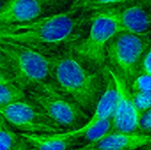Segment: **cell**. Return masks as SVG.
<instances>
[{"instance_id":"1","label":"cell","mask_w":151,"mask_h":150,"mask_svg":"<svg viewBox=\"0 0 151 150\" xmlns=\"http://www.w3.org/2000/svg\"><path fill=\"white\" fill-rule=\"evenodd\" d=\"M50 83L84 112H93L106 87L105 71L102 78L90 72L72 57L53 58Z\"/></svg>"},{"instance_id":"2","label":"cell","mask_w":151,"mask_h":150,"mask_svg":"<svg viewBox=\"0 0 151 150\" xmlns=\"http://www.w3.org/2000/svg\"><path fill=\"white\" fill-rule=\"evenodd\" d=\"M70 11L23 24L0 27V40L18 43L32 50L58 47L72 41L80 21Z\"/></svg>"},{"instance_id":"3","label":"cell","mask_w":151,"mask_h":150,"mask_svg":"<svg viewBox=\"0 0 151 150\" xmlns=\"http://www.w3.org/2000/svg\"><path fill=\"white\" fill-rule=\"evenodd\" d=\"M0 50L7 58L14 84L24 91L49 82L53 58L28 47L3 40H0Z\"/></svg>"},{"instance_id":"4","label":"cell","mask_w":151,"mask_h":150,"mask_svg":"<svg viewBox=\"0 0 151 150\" xmlns=\"http://www.w3.org/2000/svg\"><path fill=\"white\" fill-rule=\"evenodd\" d=\"M150 44V40L147 34L119 32L110 40L106 46V58L113 66V71L124 80L129 88L137 77L138 68Z\"/></svg>"},{"instance_id":"5","label":"cell","mask_w":151,"mask_h":150,"mask_svg":"<svg viewBox=\"0 0 151 150\" xmlns=\"http://www.w3.org/2000/svg\"><path fill=\"white\" fill-rule=\"evenodd\" d=\"M119 32L118 11L100 12L93 19L88 37L73 46V52L90 65L101 69L106 59L107 44Z\"/></svg>"},{"instance_id":"6","label":"cell","mask_w":151,"mask_h":150,"mask_svg":"<svg viewBox=\"0 0 151 150\" xmlns=\"http://www.w3.org/2000/svg\"><path fill=\"white\" fill-rule=\"evenodd\" d=\"M28 93L33 104L60 127H76L88 118L73 102L58 92L50 81Z\"/></svg>"},{"instance_id":"7","label":"cell","mask_w":151,"mask_h":150,"mask_svg":"<svg viewBox=\"0 0 151 150\" xmlns=\"http://www.w3.org/2000/svg\"><path fill=\"white\" fill-rule=\"evenodd\" d=\"M0 114L7 123L21 133L54 134L61 127L27 101L18 102L0 108Z\"/></svg>"},{"instance_id":"8","label":"cell","mask_w":151,"mask_h":150,"mask_svg":"<svg viewBox=\"0 0 151 150\" xmlns=\"http://www.w3.org/2000/svg\"><path fill=\"white\" fill-rule=\"evenodd\" d=\"M107 69L114 80L118 91L116 107L111 118V131L127 133L136 132L138 131L140 114L134 108L132 102L130 88L113 70L108 67Z\"/></svg>"},{"instance_id":"9","label":"cell","mask_w":151,"mask_h":150,"mask_svg":"<svg viewBox=\"0 0 151 150\" xmlns=\"http://www.w3.org/2000/svg\"><path fill=\"white\" fill-rule=\"evenodd\" d=\"M105 77H106V87L104 94L99 99L95 111H93L92 117L88 119V123L84 126L79 127L78 129L65 132V133H56L58 137L67 138L76 140L81 136H83L86 133H88L90 129L97 126L103 121L111 118L117 103L118 91L114 83V80L110 74L107 67L105 68Z\"/></svg>"},{"instance_id":"10","label":"cell","mask_w":151,"mask_h":150,"mask_svg":"<svg viewBox=\"0 0 151 150\" xmlns=\"http://www.w3.org/2000/svg\"><path fill=\"white\" fill-rule=\"evenodd\" d=\"M151 146V134L141 132L111 131L96 142L81 149L86 150H137Z\"/></svg>"},{"instance_id":"11","label":"cell","mask_w":151,"mask_h":150,"mask_svg":"<svg viewBox=\"0 0 151 150\" xmlns=\"http://www.w3.org/2000/svg\"><path fill=\"white\" fill-rule=\"evenodd\" d=\"M41 13L38 0H6L0 9V27L32 21Z\"/></svg>"},{"instance_id":"12","label":"cell","mask_w":151,"mask_h":150,"mask_svg":"<svg viewBox=\"0 0 151 150\" xmlns=\"http://www.w3.org/2000/svg\"><path fill=\"white\" fill-rule=\"evenodd\" d=\"M118 21L121 32L134 34H148L151 27L150 17L141 5H133L118 11Z\"/></svg>"},{"instance_id":"13","label":"cell","mask_w":151,"mask_h":150,"mask_svg":"<svg viewBox=\"0 0 151 150\" xmlns=\"http://www.w3.org/2000/svg\"><path fill=\"white\" fill-rule=\"evenodd\" d=\"M18 135L28 142L35 150H66L70 143L74 141L73 139L58 137L56 133H20Z\"/></svg>"},{"instance_id":"14","label":"cell","mask_w":151,"mask_h":150,"mask_svg":"<svg viewBox=\"0 0 151 150\" xmlns=\"http://www.w3.org/2000/svg\"><path fill=\"white\" fill-rule=\"evenodd\" d=\"M25 101H27L25 91L14 83L0 85V108Z\"/></svg>"},{"instance_id":"15","label":"cell","mask_w":151,"mask_h":150,"mask_svg":"<svg viewBox=\"0 0 151 150\" xmlns=\"http://www.w3.org/2000/svg\"><path fill=\"white\" fill-rule=\"evenodd\" d=\"M134 1H143V0H75L72 4L68 11L72 13H75L79 11L96 10L109 4L134 2Z\"/></svg>"},{"instance_id":"16","label":"cell","mask_w":151,"mask_h":150,"mask_svg":"<svg viewBox=\"0 0 151 150\" xmlns=\"http://www.w3.org/2000/svg\"><path fill=\"white\" fill-rule=\"evenodd\" d=\"M19 137L10 127V125L0 114V150H12Z\"/></svg>"},{"instance_id":"17","label":"cell","mask_w":151,"mask_h":150,"mask_svg":"<svg viewBox=\"0 0 151 150\" xmlns=\"http://www.w3.org/2000/svg\"><path fill=\"white\" fill-rule=\"evenodd\" d=\"M111 131V120L110 118V119L101 122L100 124H98L97 126L90 129L83 136L86 137V139L88 141V143H93V142L97 141L101 138H103Z\"/></svg>"},{"instance_id":"18","label":"cell","mask_w":151,"mask_h":150,"mask_svg":"<svg viewBox=\"0 0 151 150\" xmlns=\"http://www.w3.org/2000/svg\"><path fill=\"white\" fill-rule=\"evenodd\" d=\"M131 98L134 108L140 115L151 108V93L131 92Z\"/></svg>"},{"instance_id":"19","label":"cell","mask_w":151,"mask_h":150,"mask_svg":"<svg viewBox=\"0 0 151 150\" xmlns=\"http://www.w3.org/2000/svg\"><path fill=\"white\" fill-rule=\"evenodd\" d=\"M131 92H146L151 93V74L142 73L137 76L132 82Z\"/></svg>"},{"instance_id":"20","label":"cell","mask_w":151,"mask_h":150,"mask_svg":"<svg viewBox=\"0 0 151 150\" xmlns=\"http://www.w3.org/2000/svg\"><path fill=\"white\" fill-rule=\"evenodd\" d=\"M138 132L151 134V108L140 115L138 121Z\"/></svg>"},{"instance_id":"21","label":"cell","mask_w":151,"mask_h":150,"mask_svg":"<svg viewBox=\"0 0 151 150\" xmlns=\"http://www.w3.org/2000/svg\"><path fill=\"white\" fill-rule=\"evenodd\" d=\"M141 65L144 73L151 74V47L144 55Z\"/></svg>"},{"instance_id":"22","label":"cell","mask_w":151,"mask_h":150,"mask_svg":"<svg viewBox=\"0 0 151 150\" xmlns=\"http://www.w3.org/2000/svg\"><path fill=\"white\" fill-rule=\"evenodd\" d=\"M14 83V78L11 71L5 69H0V85Z\"/></svg>"},{"instance_id":"23","label":"cell","mask_w":151,"mask_h":150,"mask_svg":"<svg viewBox=\"0 0 151 150\" xmlns=\"http://www.w3.org/2000/svg\"><path fill=\"white\" fill-rule=\"evenodd\" d=\"M19 140L17 145L15 146V148L12 150H35L24 139H22L20 136H19Z\"/></svg>"},{"instance_id":"24","label":"cell","mask_w":151,"mask_h":150,"mask_svg":"<svg viewBox=\"0 0 151 150\" xmlns=\"http://www.w3.org/2000/svg\"><path fill=\"white\" fill-rule=\"evenodd\" d=\"M0 69H5V70L10 71L7 58L5 57V56L3 54V52L1 50H0Z\"/></svg>"},{"instance_id":"25","label":"cell","mask_w":151,"mask_h":150,"mask_svg":"<svg viewBox=\"0 0 151 150\" xmlns=\"http://www.w3.org/2000/svg\"><path fill=\"white\" fill-rule=\"evenodd\" d=\"M38 1L41 4V5H42L44 4H51V3H53V2H55L57 0H38Z\"/></svg>"},{"instance_id":"26","label":"cell","mask_w":151,"mask_h":150,"mask_svg":"<svg viewBox=\"0 0 151 150\" xmlns=\"http://www.w3.org/2000/svg\"><path fill=\"white\" fill-rule=\"evenodd\" d=\"M4 4V2L3 1V0H0V9H1V7L3 6V4Z\"/></svg>"},{"instance_id":"27","label":"cell","mask_w":151,"mask_h":150,"mask_svg":"<svg viewBox=\"0 0 151 150\" xmlns=\"http://www.w3.org/2000/svg\"><path fill=\"white\" fill-rule=\"evenodd\" d=\"M144 150H151V146H149V147H145V148H143Z\"/></svg>"},{"instance_id":"28","label":"cell","mask_w":151,"mask_h":150,"mask_svg":"<svg viewBox=\"0 0 151 150\" xmlns=\"http://www.w3.org/2000/svg\"><path fill=\"white\" fill-rule=\"evenodd\" d=\"M79 150H86V149H80Z\"/></svg>"}]
</instances>
